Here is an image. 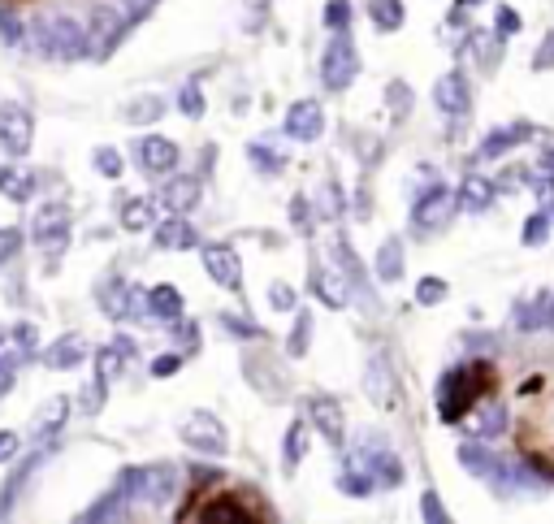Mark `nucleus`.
I'll return each instance as SVG.
<instances>
[{"label":"nucleus","instance_id":"nucleus-1","mask_svg":"<svg viewBox=\"0 0 554 524\" xmlns=\"http://www.w3.org/2000/svg\"><path fill=\"white\" fill-rule=\"evenodd\" d=\"M494 395L511 408L516 451L554 477V343H524L494 364Z\"/></svg>","mask_w":554,"mask_h":524},{"label":"nucleus","instance_id":"nucleus-2","mask_svg":"<svg viewBox=\"0 0 554 524\" xmlns=\"http://www.w3.org/2000/svg\"><path fill=\"white\" fill-rule=\"evenodd\" d=\"M178 520L182 524H269L273 507H269L265 494L243 486V481L208 477L187 494Z\"/></svg>","mask_w":554,"mask_h":524},{"label":"nucleus","instance_id":"nucleus-3","mask_svg":"<svg viewBox=\"0 0 554 524\" xmlns=\"http://www.w3.org/2000/svg\"><path fill=\"white\" fill-rule=\"evenodd\" d=\"M0 143L9 156H26L35 143V122L22 104H0Z\"/></svg>","mask_w":554,"mask_h":524},{"label":"nucleus","instance_id":"nucleus-4","mask_svg":"<svg viewBox=\"0 0 554 524\" xmlns=\"http://www.w3.org/2000/svg\"><path fill=\"white\" fill-rule=\"evenodd\" d=\"M65 221H70V213H65L61 204L39 208V217H35V243L44 247V252H57V247L65 243Z\"/></svg>","mask_w":554,"mask_h":524},{"label":"nucleus","instance_id":"nucleus-5","mask_svg":"<svg viewBox=\"0 0 554 524\" xmlns=\"http://www.w3.org/2000/svg\"><path fill=\"white\" fill-rule=\"evenodd\" d=\"M35 182L31 174H18V169H0V195H9V200H31Z\"/></svg>","mask_w":554,"mask_h":524},{"label":"nucleus","instance_id":"nucleus-6","mask_svg":"<svg viewBox=\"0 0 554 524\" xmlns=\"http://www.w3.org/2000/svg\"><path fill=\"white\" fill-rule=\"evenodd\" d=\"M143 165L148 169H169L174 165V143H165V139H143Z\"/></svg>","mask_w":554,"mask_h":524},{"label":"nucleus","instance_id":"nucleus-7","mask_svg":"<svg viewBox=\"0 0 554 524\" xmlns=\"http://www.w3.org/2000/svg\"><path fill=\"white\" fill-rule=\"evenodd\" d=\"M65 408H70V399H52V403H48V412H44V416H39V421H35V434L44 438L48 429H57V425L65 421Z\"/></svg>","mask_w":554,"mask_h":524},{"label":"nucleus","instance_id":"nucleus-8","mask_svg":"<svg viewBox=\"0 0 554 524\" xmlns=\"http://www.w3.org/2000/svg\"><path fill=\"white\" fill-rule=\"evenodd\" d=\"M22 252V230L18 226H0V260H13Z\"/></svg>","mask_w":554,"mask_h":524},{"label":"nucleus","instance_id":"nucleus-9","mask_svg":"<svg viewBox=\"0 0 554 524\" xmlns=\"http://www.w3.org/2000/svg\"><path fill=\"white\" fill-rule=\"evenodd\" d=\"M165 200H169V208H187L195 200V182H174V187L165 191Z\"/></svg>","mask_w":554,"mask_h":524},{"label":"nucleus","instance_id":"nucleus-10","mask_svg":"<svg viewBox=\"0 0 554 524\" xmlns=\"http://www.w3.org/2000/svg\"><path fill=\"white\" fill-rule=\"evenodd\" d=\"M161 243H165V247H187V243H191V230L178 226V221H169V226L161 230Z\"/></svg>","mask_w":554,"mask_h":524},{"label":"nucleus","instance_id":"nucleus-11","mask_svg":"<svg viewBox=\"0 0 554 524\" xmlns=\"http://www.w3.org/2000/svg\"><path fill=\"white\" fill-rule=\"evenodd\" d=\"M152 304H156V312H161V317H174V312H178V295L169 291V286H161V291L152 295Z\"/></svg>","mask_w":554,"mask_h":524},{"label":"nucleus","instance_id":"nucleus-12","mask_svg":"<svg viewBox=\"0 0 554 524\" xmlns=\"http://www.w3.org/2000/svg\"><path fill=\"white\" fill-rule=\"evenodd\" d=\"M96 165H100V174H109V178L122 174V156L109 152V148H100V152H96Z\"/></svg>","mask_w":554,"mask_h":524},{"label":"nucleus","instance_id":"nucleus-13","mask_svg":"<svg viewBox=\"0 0 554 524\" xmlns=\"http://www.w3.org/2000/svg\"><path fill=\"white\" fill-rule=\"evenodd\" d=\"M122 221H126V226H130V230L148 226V221H152V213H148V204H130V208H126V213H122Z\"/></svg>","mask_w":554,"mask_h":524},{"label":"nucleus","instance_id":"nucleus-14","mask_svg":"<svg viewBox=\"0 0 554 524\" xmlns=\"http://www.w3.org/2000/svg\"><path fill=\"white\" fill-rule=\"evenodd\" d=\"M18 447H22V438L13 434V429H0V464L13 460V455H18Z\"/></svg>","mask_w":554,"mask_h":524},{"label":"nucleus","instance_id":"nucleus-15","mask_svg":"<svg viewBox=\"0 0 554 524\" xmlns=\"http://www.w3.org/2000/svg\"><path fill=\"white\" fill-rule=\"evenodd\" d=\"M208 265H213V273H217L221 282H234V273H230V265H234V260H230L226 252H208Z\"/></svg>","mask_w":554,"mask_h":524},{"label":"nucleus","instance_id":"nucleus-16","mask_svg":"<svg viewBox=\"0 0 554 524\" xmlns=\"http://www.w3.org/2000/svg\"><path fill=\"white\" fill-rule=\"evenodd\" d=\"M78 360V343H61L57 351H48V364H74Z\"/></svg>","mask_w":554,"mask_h":524},{"label":"nucleus","instance_id":"nucleus-17","mask_svg":"<svg viewBox=\"0 0 554 524\" xmlns=\"http://www.w3.org/2000/svg\"><path fill=\"white\" fill-rule=\"evenodd\" d=\"M9 390H13V360L0 356V399H5Z\"/></svg>","mask_w":554,"mask_h":524},{"label":"nucleus","instance_id":"nucleus-18","mask_svg":"<svg viewBox=\"0 0 554 524\" xmlns=\"http://www.w3.org/2000/svg\"><path fill=\"white\" fill-rule=\"evenodd\" d=\"M113 373H117V351H104V356H100V377L109 382Z\"/></svg>","mask_w":554,"mask_h":524},{"label":"nucleus","instance_id":"nucleus-19","mask_svg":"<svg viewBox=\"0 0 554 524\" xmlns=\"http://www.w3.org/2000/svg\"><path fill=\"white\" fill-rule=\"evenodd\" d=\"M13 338H18L22 351H31L35 347V325H18V334H13Z\"/></svg>","mask_w":554,"mask_h":524},{"label":"nucleus","instance_id":"nucleus-20","mask_svg":"<svg viewBox=\"0 0 554 524\" xmlns=\"http://www.w3.org/2000/svg\"><path fill=\"white\" fill-rule=\"evenodd\" d=\"M83 403H87V412H96V403H100V386H91V390H83Z\"/></svg>","mask_w":554,"mask_h":524}]
</instances>
